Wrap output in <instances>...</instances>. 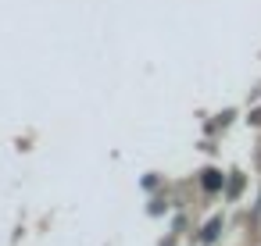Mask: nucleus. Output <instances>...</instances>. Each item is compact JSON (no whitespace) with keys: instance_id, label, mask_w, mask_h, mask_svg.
Masks as SVG:
<instances>
[{"instance_id":"1","label":"nucleus","mask_w":261,"mask_h":246,"mask_svg":"<svg viewBox=\"0 0 261 246\" xmlns=\"http://www.w3.org/2000/svg\"><path fill=\"white\" fill-rule=\"evenodd\" d=\"M222 182H225V175H222V171H215V168H207V171H204V178H200V186H204L207 193H218V189H222Z\"/></svg>"},{"instance_id":"2","label":"nucleus","mask_w":261,"mask_h":246,"mask_svg":"<svg viewBox=\"0 0 261 246\" xmlns=\"http://www.w3.org/2000/svg\"><path fill=\"white\" fill-rule=\"evenodd\" d=\"M218 228H222V218H211V221L204 225V242H211V239L218 235Z\"/></svg>"},{"instance_id":"3","label":"nucleus","mask_w":261,"mask_h":246,"mask_svg":"<svg viewBox=\"0 0 261 246\" xmlns=\"http://www.w3.org/2000/svg\"><path fill=\"white\" fill-rule=\"evenodd\" d=\"M240 189H243V178H240V175H236V178H232V182H229V193H232V196H236V193H240Z\"/></svg>"}]
</instances>
